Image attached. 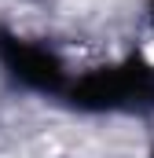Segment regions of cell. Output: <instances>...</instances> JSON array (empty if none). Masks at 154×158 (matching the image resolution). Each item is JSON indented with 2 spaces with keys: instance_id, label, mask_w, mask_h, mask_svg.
Segmentation results:
<instances>
[{
  "instance_id": "obj_1",
  "label": "cell",
  "mask_w": 154,
  "mask_h": 158,
  "mask_svg": "<svg viewBox=\"0 0 154 158\" xmlns=\"http://www.w3.org/2000/svg\"><path fill=\"white\" fill-rule=\"evenodd\" d=\"M74 103H81V107H143V103H154V70L143 63H128L121 70L92 74L74 88Z\"/></svg>"
},
{
  "instance_id": "obj_2",
  "label": "cell",
  "mask_w": 154,
  "mask_h": 158,
  "mask_svg": "<svg viewBox=\"0 0 154 158\" xmlns=\"http://www.w3.org/2000/svg\"><path fill=\"white\" fill-rule=\"evenodd\" d=\"M0 59L30 88H40V92L63 88V66L55 63V55L48 48H37V44H26V40H15V37H0Z\"/></svg>"
},
{
  "instance_id": "obj_3",
  "label": "cell",
  "mask_w": 154,
  "mask_h": 158,
  "mask_svg": "<svg viewBox=\"0 0 154 158\" xmlns=\"http://www.w3.org/2000/svg\"><path fill=\"white\" fill-rule=\"evenodd\" d=\"M151 7H154V0H151Z\"/></svg>"
}]
</instances>
